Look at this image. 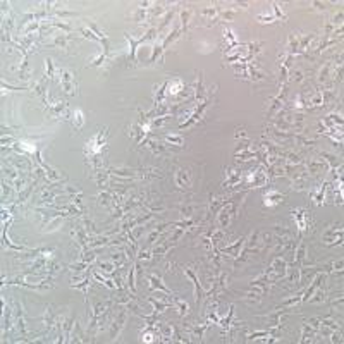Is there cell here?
<instances>
[{
	"instance_id": "obj_35",
	"label": "cell",
	"mask_w": 344,
	"mask_h": 344,
	"mask_svg": "<svg viewBox=\"0 0 344 344\" xmlns=\"http://www.w3.org/2000/svg\"><path fill=\"white\" fill-rule=\"evenodd\" d=\"M47 84H48V76H43L37 84H33V91H35V93H37L38 97L41 98V103H43V107L47 105L48 101H50V100H48V97H47V90H48Z\"/></svg>"
},
{
	"instance_id": "obj_55",
	"label": "cell",
	"mask_w": 344,
	"mask_h": 344,
	"mask_svg": "<svg viewBox=\"0 0 344 344\" xmlns=\"http://www.w3.org/2000/svg\"><path fill=\"white\" fill-rule=\"evenodd\" d=\"M324 272H325L327 275L329 274H343V260H339V262H332V263H327V265H324Z\"/></svg>"
},
{
	"instance_id": "obj_2",
	"label": "cell",
	"mask_w": 344,
	"mask_h": 344,
	"mask_svg": "<svg viewBox=\"0 0 344 344\" xmlns=\"http://www.w3.org/2000/svg\"><path fill=\"white\" fill-rule=\"evenodd\" d=\"M270 179H268L267 169H265L262 163H258L255 169L248 170L246 174H243V182H241V188L243 191H251V189L257 188H265V186L270 184Z\"/></svg>"
},
{
	"instance_id": "obj_33",
	"label": "cell",
	"mask_w": 344,
	"mask_h": 344,
	"mask_svg": "<svg viewBox=\"0 0 344 344\" xmlns=\"http://www.w3.org/2000/svg\"><path fill=\"white\" fill-rule=\"evenodd\" d=\"M193 14H195V9L193 7H182L179 11V28H181L182 35L188 33V28H189V22L193 19Z\"/></svg>"
},
{
	"instance_id": "obj_53",
	"label": "cell",
	"mask_w": 344,
	"mask_h": 344,
	"mask_svg": "<svg viewBox=\"0 0 344 344\" xmlns=\"http://www.w3.org/2000/svg\"><path fill=\"white\" fill-rule=\"evenodd\" d=\"M80 222H81V225H83V227H84V231L88 232V236L100 234V232L97 231V227H95L93 221H90V219L86 217V214H84V215H81V217H80Z\"/></svg>"
},
{
	"instance_id": "obj_52",
	"label": "cell",
	"mask_w": 344,
	"mask_h": 344,
	"mask_svg": "<svg viewBox=\"0 0 344 344\" xmlns=\"http://www.w3.org/2000/svg\"><path fill=\"white\" fill-rule=\"evenodd\" d=\"M153 260V255H152V248L148 246H142L138 250V255H136V262L140 263H145V262H150Z\"/></svg>"
},
{
	"instance_id": "obj_9",
	"label": "cell",
	"mask_w": 344,
	"mask_h": 344,
	"mask_svg": "<svg viewBox=\"0 0 344 344\" xmlns=\"http://www.w3.org/2000/svg\"><path fill=\"white\" fill-rule=\"evenodd\" d=\"M59 81H61L64 95H67V97H76L78 81H76V73H74L73 69H69V67L59 69Z\"/></svg>"
},
{
	"instance_id": "obj_59",
	"label": "cell",
	"mask_w": 344,
	"mask_h": 344,
	"mask_svg": "<svg viewBox=\"0 0 344 344\" xmlns=\"http://www.w3.org/2000/svg\"><path fill=\"white\" fill-rule=\"evenodd\" d=\"M272 9H274V16H275V19H277V21H283V22L287 21V16L284 14L283 11H281V7H279V4H277V2H274V4H272Z\"/></svg>"
},
{
	"instance_id": "obj_16",
	"label": "cell",
	"mask_w": 344,
	"mask_h": 344,
	"mask_svg": "<svg viewBox=\"0 0 344 344\" xmlns=\"http://www.w3.org/2000/svg\"><path fill=\"white\" fill-rule=\"evenodd\" d=\"M121 310H119V313L117 315H114L112 317V320H110V324H109V334H110V339L112 341H116L117 337H119V334H121V330H122V327H124V324H126V319H127V308H124V306H119Z\"/></svg>"
},
{
	"instance_id": "obj_4",
	"label": "cell",
	"mask_w": 344,
	"mask_h": 344,
	"mask_svg": "<svg viewBox=\"0 0 344 344\" xmlns=\"http://www.w3.org/2000/svg\"><path fill=\"white\" fill-rule=\"evenodd\" d=\"M232 67H234V73L238 78H241V80H246V81H251V83H257V81H263L267 80V73L265 71H262L260 65L257 64V61L253 62H236V64H232Z\"/></svg>"
},
{
	"instance_id": "obj_45",
	"label": "cell",
	"mask_w": 344,
	"mask_h": 344,
	"mask_svg": "<svg viewBox=\"0 0 344 344\" xmlns=\"http://www.w3.org/2000/svg\"><path fill=\"white\" fill-rule=\"evenodd\" d=\"M91 275H93V279L95 281H98L100 284H103L105 287H109V289H117L116 287V283H114L112 279H109L107 275H101V272H98L97 268H91Z\"/></svg>"
},
{
	"instance_id": "obj_54",
	"label": "cell",
	"mask_w": 344,
	"mask_h": 344,
	"mask_svg": "<svg viewBox=\"0 0 344 344\" xmlns=\"http://www.w3.org/2000/svg\"><path fill=\"white\" fill-rule=\"evenodd\" d=\"M287 81H294V83H301L304 81V71L301 67H291L289 76H287Z\"/></svg>"
},
{
	"instance_id": "obj_8",
	"label": "cell",
	"mask_w": 344,
	"mask_h": 344,
	"mask_svg": "<svg viewBox=\"0 0 344 344\" xmlns=\"http://www.w3.org/2000/svg\"><path fill=\"white\" fill-rule=\"evenodd\" d=\"M243 170L238 169L234 165L224 167V182H222V189L224 191H236V189L241 188V182H243Z\"/></svg>"
},
{
	"instance_id": "obj_17",
	"label": "cell",
	"mask_w": 344,
	"mask_h": 344,
	"mask_svg": "<svg viewBox=\"0 0 344 344\" xmlns=\"http://www.w3.org/2000/svg\"><path fill=\"white\" fill-rule=\"evenodd\" d=\"M181 270L184 272V275H188L189 279H191L193 286H195V303H196V306H200V301H202L203 296H205V291H203L202 283H200V279H198L195 265H182Z\"/></svg>"
},
{
	"instance_id": "obj_6",
	"label": "cell",
	"mask_w": 344,
	"mask_h": 344,
	"mask_svg": "<svg viewBox=\"0 0 344 344\" xmlns=\"http://www.w3.org/2000/svg\"><path fill=\"white\" fill-rule=\"evenodd\" d=\"M124 38H126L127 43H129V55H127V62H129L131 67H134L136 62H138V57H136L138 47H140L142 43H145V41H148V40L155 41L157 38H159V33H157V26H150L148 31H146L142 38H133L129 33H124Z\"/></svg>"
},
{
	"instance_id": "obj_19",
	"label": "cell",
	"mask_w": 344,
	"mask_h": 344,
	"mask_svg": "<svg viewBox=\"0 0 344 344\" xmlns=\"http://www.w3.org/2000/svg\"><path fill=\"white\" fill-rule=\"evenodd\" d=\"M324 244L327 246H336L343 244V227L339 224H334L324 232Z\"/></svg>"
},
{
	"instance_id": "obj_34",
	"label": "cell",
	"mask_w": 344,
	"mask_h": 344,
	"mask_svg": "<svg viewBox=\"0 0 344 344\" xmlns=\"http://www.w3.org/2000/svg\"><path fill=\"white\" fill-rule=\"evenodd\" d=\"M167 86H169V80H165L162 84H157V86L153 88V107H159V105H162V103H165Z\"/></svg>"
},
{
	"instance_id": "obj_61",
	"label": "cell",
	"mask_w": 344,
	"mask_h": 344,
	"mask_svg": "<svg viewBox=\"0 0 344 344\" xmlns=\"http://www.w3.org/2000/svg\"><path fill=\"white\" fill-rule=\"evenodd\" d=\"M2 88L5 90H11V91H26V90H33V88H16V86H11L9 83H5V81H2Z\"/></svg>"
},
{
	"instance_id": "obj_60",
	"label": "cell",
	"mask_w": 344,
	"mask_h": 344,
	"mask_svg": "<svg viewBox=\"0 0 344 344\" xmlns=\"http://www.w3.org/2000/svg\"><path fill=\"white\" fill-rule=\"evenodd\" d=\"M257 19H258L260 22H275V21H277L274 14H260Z\"/></svg>"
},
{
	"instance_id": "obj_30",
	"label": "cell",
	"mask_w": 344,
	"mask_h": 344,
	"mask_svg": "<svg viewBox=\"0 0 344 344\" xmlns=\"http://www.w3.org/2000/svg\"><path fill=\"white\" fill-rule=\"evenodd\" d=\"M174 181H176V186H178V189H182V191H186V189L191 188V178H189V170L188 169H178L174 174Z\"/></svg>"
},
{
	"instance_id": "obj_41",
	"label": "cell",
	"mask_w": 344,
	"mask_h": 344,
	"mask_svg": "<svg viewBox=\"0 0 344 344\" xmlns=\"http://www.w3.org/2000/svg\"><path fill=\"white\" fill-rule=\"evenodd\" d=\"M116 263H114L112 260H100V262H97V270L98 272H101L103 275H107V277H110V275L116 272Z\"/></svg>"
},
{
	"instance_id": "obj_1",
	"label": "cell",
	"mask_w": 344,
	"mask_h": 344,
	"mask_svg": "<svg viewBox=\"0 0 344 344\" xmlns=\"http://www.w3.org/2000/svg\"><path fill=\"white\" fill-rule=\"evenodd\" d=\"M107 140H109V127L98 131L95 136H91L84 145V159L91 170L105 169V152H107Z\"/></svg>"
},
{
	"instance_id": "obj_46",
	"label": "cell",
	"mask_w": 344,
	"mask_h": 344,
	"mask_svg": "<svg viewBox=\"0 0 344 344\" xmlns=\"http://www.w3.org/2000/svg\"><path fill=\"white\" fill-rule=\"evenodd\" d=\"M234 159H236V162H250V160H257V152H255V148L251 146V148H246V150H243V152L234 153Z\"/></svg>"
},
{
	"instance_id": "obj_43",
	"label": "cell",
	"mask_w": 344,
	"mask_h": 344,
	"mask_svg": "<svg viewBox=\"0 0 344 344\" xmlns=\"http://www.w3.org/2000/svg\"><path fill=\"white\" fill-rule=\"evenodd\" d=\"M303 293H304V289L301 287V289L298 291V293L294 294V296H291V298H287V300H284L283 303H281L277 308H293V306H296V304L303 303Z\"/></svg>"
},
{
	"instance_id": "obj_44",
	"label": "cell",
	"mask_w": 344,
	"mask_h": 344,
	"mask_svg": "<svg viewBox=\"0 0 344 344\" xmlns=\"http://www.w3.org/2000/svg\"><path fill=\"white\" fill-rule=\"evenodd\" d=\"M181 219H195V214L198 212V205H193V203H182L178 208Z\"/></svg>"
},
{
	"instance_id": "obj_7",
	"label": "cell",
	"mask_w": 344,
	"mask_h": 344,
	"mask_svg": "<svg viewBox=\"0 0 344 344\" xmlns=\"http://www.w3.org/2000/svg\"><path fill=\"white\" fill-rule=\"evenodd\" d=\"M291 215H293L294 222H296V231H298V241L304 238L306 234L313 231V224H312V215L306 208H293L291 210Z\"/></svg>"
},
{
	"instance_id": "obj_42",
	"label": "cell",
	"mask_w": 344,
	"mask_h": 344,
	"mask_svg": "<svg viewBox=\"0 0 344 344\" xmlns=\"http://www.w3.org/2000/svg\"><path fill=\"white\" fill-rule=\"evenodd\" d=\"M74 324H76V319H74V317L64 319V322H62V334H64V343H71V336H73Z\"/></svg>"
},
{
	"instance_id": "obj_63",
	"label": "cell",
	"mask_w": 344,
	"mask_h": 344,
	"mask_svg": "<svg viewBox=\"0 0 344 344\" xmlns=\"http://www.w3.org/2000/svg\"><path fill=\"white\" fill-rule=\"evenodd\" d=\"M312 5L317 9V11H320V12L327 11V4H322V2H312Z\"/></svg>"
},
{
	"instance_id": "obj_51",
	"label": "cell",
	"mask_w": 344,
	"mask_h": 344,
	"mask_svg": "<svg viewBox=\"0 0 344 344\" xmlns=\"http://www.w3.org/2000/svg\"><path fill=\"white\" fill-rule=\"evenodd\" d=\"M325 296H327V289H325V283H322L319 286V289L315 291V293L312 294V298H310V303H324L325 301Z\"/></svg>"
},
{
	"instance_id": "obj_58",
	"label": "cell",
	"mask_w": 344,
	"mask_h": 344,
	"mask_svg": "<svg viewBox=\"0 0 344 344\" xmlns=\"http://www.w3.org/2000/svg\"><path fill=\"white\" fill-rule=\"evenodd\" d=\"M80 35H81V37H83V38H86V40H91V41H100L97 37H95V33L91 31V29L88 28V26H81V28H80Z\"/></svg>"
},
{
	"instance_id": "obj_47",
	"label": "cell",
	"mask_w": 344,
	"mask_h": 344,
	"mask_svg": "<svg viewBox=\"0 0 344 344\" xmlns=\"http://www.w3.org/2000/svg\"><path fill=\"white\" fill-rule=\"evenodd\" d=\"M69 119H71V122H73V127H74L76 131H81V129H83V126H84V116H83V110H81V109L73 110Z\"/></svg>"
},
{
	"instance_id": "obj_5",
	"label": "cell",
	"mask_w": 344,
	"mask_h": 344,
	"mask_svg": "<svg viewBox=\"0 0 344 344\" xmlns=\"http://www.w3.org/2000/svg\"><path fill=\"white\" fill-rule=\"evenodd\" d=\"M243 195V193H241ZM241 195H232V198L229 200L227 203H225L224 206H222L221 210H219V214L215 215V219H217V222H219V227L221 229H227L229 225H231V222H232V219H236L238 217V210H239V205H241V200H239V196Z\"/></svg>"
},
{
	"instance_id": "obj_15",
	"label": "cell",
	"mask_w": 344,
	"mask_h": 344,
	"mask_svg": "<svg viewBox=\"0 0 344 344\" xmlns=\"http://www.w3.org/2000/svg\"><path fill=\"white\" fill-rule=\"evenodd\" d=\"M296 57H293V55H289L287 52H281L279 59H277V67H279V74H277V81H279V84L283 83H287V76H289V71L291 67H293V61Z\"/></svg>"
},
{
	"instance_id": "obj_29",
	"label": "cell",
	"mask_w": 344,
	"mask_h": 344,
	"mask_svg": "<svg viewBox=\"0 0 344 344\" xmlns=\"http://www.w3.org/2000/svg\"><path fill=\"white\" fill-rule=\"evenodd\" d=\"M291 308H275L274 313H267V315H260L268 322V327H279L283 325V317L289 312Z\"/></svg>"
},
{
	"instance_id": "obj_25",
	"label": "cell",
	"mask_w": 344,
	"mask_h": 344,
	"mask_svg": "<svg viewBox=\"0 0 344 344\" xmlns=\"http://www.w3.org/2000/svg\"><path fill=\"white\" fill-rule=\"evenodd\" d=\"M286 198L287 196L284 195V193L270 188V189H267L263 195V205L268 206V208H274V206H277V205H281V203L286 202Z\"/></svg>"
},
{
	"instance_id": "obj_31",
	"label": "cell",
	"mask_w": 344,
	"mask_h": 344,
	"mask_svg": "<svg viewBox=\"0 0 344 344\" xmlns=\"http://www.w3.org/2000/svg\"><path fill=\"white\" fill-rule=\"evenodd\" d=\"M91 279H93V275H91V268L88 270V274L84 275L81 281H76V283H71V287L73 289H80L81 293H83L84 300H86V303L90 301V298H88V289H90V284H91Z\"/></svg>"
},
{
	"instance_id": "obj_57",
	"label": "cell",
	"mask_w": 344,
	"mask_h": 344,
	"mask_svg": "<svg viewBox=\"0 0 344 344\" xmlns=\"http://www.w3.org/2000/svg\"><path fill=\"white\" fill-rule=\"evenodd\" d=\"M45 69H47V74H45V76H48V80H54L59 74V69L54 65V61H52L50 57L45 59Z\"/></svg>"
},
{
	"instance_id": "obj_12",
	"label": "cell",
	"mask_w": 344,
	"mask_h": 344,
	"mask_svg": "<svg viewBox=\"0 0 344 344\" xmlns=\"http://www.w3.org/2000/svg\"><path fill=\"white\" fill-rule=\"evenodd\" d=\"M74 40H76V35H73V33H55L54 37H52L50 41H47V47H52V48H57V50H65L69 52V48H71V45L74 43Z\"/></svg>"
},
{
	"instance_id": "obj_28",
	"label": "cell",
	"mask_w": 344,
	"mask_h": 344,
	"mask_svg": "<svg viewBox=\"0 0 344 344\" xmlns=\"http://www.w3.org/2000/svg\"><path fill=\"white\" fill-rule=\"evenodd\" d=\"M176 244V241H172L170 238H165L163 241H160V243L153 244L152 246V255H153V260H157V258H162L165 257L167 253H169L170 250H172V246Z\"/></svg>"
},
{
	"instance_id": "obj_37",
	"label": "cell",
	"mask_w": 344,
	"mask_h": 344,
	"mask_svg": "<svg viewBox=\"0 0 344 344\" xmlns=\"http://www.w3.org/2000/svg\"><path fill=\"white\" fill-rule=\"evenodd\" d=\"M163 52H165V48H163V45H162V40H159V38H157V40L153 41V48H152V57H150V62H152V64H155V62L159 61V64H163Z\"/></svg>"
},
{
	"instance_id": "obj_14",
	"label": "cell",
	"mask_w": 344,
	"mask_h": 344,
	"mask_svg": "<svg viewBox=\"0 0 344 344\" xmlns=\"http://www.w3.org/2000/svg\"><path fill=\"white\" fill-rule=\"evenodd\" d=\"M320 329V317H313V319L303 320V329H301V339L300 343L304 344L308 341H315L317 334Z\"/></svg>"
},
{
	"instance_id": "obj_13",
	"label": "cell",
	"mask_w": 344,
	"mask_h": 344,
	"mask_svg": "<svg viewBox=\"0 0 344 344\" xmlns=\"http://www.w3.org/2000/svg\"><path fill=\"white\" fill-rule=\"evenodd\" d=\"M303 167H304V170H306V174L312 176V178H325V174L329 172V165H327L325 160H322V159L304 160Z\"/></svg>"
},
{
	"instance_id": "obj_18",
	"label": "cell",
	"mask_w": 344,
	"mask_h": 344,
	"mask_svg": "<svg viewBox=\"0 0 344 344\" xmlns=\"http://www.w3.org/2000/svg\"><path fill=\"white\" fill-rule=\"evenodd\" d=\"M231 198H232V195H227V196H225V195H222V196L210 195V202H208V206H206V217H205L206 224H208V222H210L212 219H214L215 215L219 214V210H221L222 206H224Z\"/></svg>"
},
{
	"instance_id": "obj_26",
	"label": "cell",
	"mask_w": 344,
	"mask_h": 344,
	"mask_svg": "<svg viewBox=\"0 0 344 344\" xmlns=\"http://www.w3.org/2000/svg\"><path fill=\"white\" fill-rule=\"evenodd\" d=\"M329 186H330V182L327 181V179H324V182H320L319 188L310 191V200H312L313 205L322 206L324 203H325V196H327V189H329Z\"/></svg>"
},
{
	"instance_id": "obj_48",
	"label": "cell",
	"mask_w": 344,
	"mask_h": 344,
	"mask_svg": "<svg viewBox=\"0 0 344 344\" xmlns=\"http://www.w3.org/2000/svg\"><path fill=\"white\" fill-rule=\"evenodd\" d=\"M73 339H71V343H90V339L86 337V334L83 332V329H81L80 322L76 320V324H74V329H73Z\"/></svg>"
},
{
	"instance_id": "obj_50",
	"label": "cell",
	"mask_w": 344,
	"mask_h": 344,
	"mask_svg": "<svg viewBox=\"0 0 344 344\" xmlns=\"http://www.w3.org/2000/svg\"><path fill=\"white\" fill-rule=\"evenodd\" d=\"M172 304H176V308H178V313H179V317H181V319H184V317L189 313L188 301H184L182 298L174 296V298H172Z\"/></svg>"
},
{
	"instance_id": "obj_3",
	"label": "cell",
	"mask_w": 344,
	"mask_h": 344,
	"mask_svg": "<svg viewBox=\"0 0 344 344\" xmlns=\"http://www.w3.org/2000/svg\"><path fill=\"white\" fill-rule=\"evenodd\" d=\"M215 91H217V84H214V86L210 88V90L206 91V97L203 98L202 101H198V103H195V109H193L191 112V117H189L188 121H184L182 124H179V129H186V127H193L196 126V124H200L203 121V116H205L206 109L210 107L212 100H214L215 97Z\"/></svg>"
},
{
	"instance_id": "obj_38",
	"label": "cell",
	"mask_w": 344,
	"mask_h": 344,
	"mask_svg": "<svg viewBox=\"0 0 344 344\" xmlns=\"http://www.w3.org/2000/svg\"><path fill=\"white\" fill-rule=\"evenodd\" d=\"M284 52H287V54L293 55V57L300 55V40H298L296 33H291L289 37H287V45H286V48H284Z\"/></svg>"
},
{
	"instance_id": "obj_24",
	"label": "cell",
	"mask_w": 344,
	"mask_h": 344,
	"mask_svg": "<svg viewBox=\"0 0 344 344\" xmlns=\"http://www.w3.org/2000/svg\"><path fill=\"white\" fill-rule=\"evenodd\" d=\"M244 241H246V236H241L239 239H236L234 243L227 244V246L224 248H217L219 253L222 255V257H232V258H238V255L241 253V250H243V244Z\"/></svg>"
},
{
	"instance_id": "obj_62",
	"label": "cell",
	"mask_w": 344,
	"mask_h": 344,
	"mask_svg": "<svg viewBox=\"0 0 344 344\" xmlns=\"http://www.w3.org/2000/svg\"><path fill=\"white\" fill-rule=\"evenodd\" d=\"M236 138H238V140H248L246 129H244V127H238V129H236Z\"/></svg>"
},
{
	"instance_id": "obj_56",
	"label": "cell",
	"mask_w": 344,
	"mask_h": 344,
	"mask_svg": "<svg viewBox=\"0 0 344 344\" xmlns=\"http://www.w3.org/2000/svg\"><path fill=\"white\" fill-rule=\"evenodd\" d=\"M224 40H225V43H227V50H231V48H236L239 45V41L236 40V37H234V33L231 31V29H224Z\"/></svg>"
},
{
	"instance_id": "obj_27",
	"label": "cell",
	"mask_w": 344,
	"mask_h": 344,
	"mask_svg": "<svg viewBox=\"0 0 344 344\" xmlns=\"http://www.w3.org/2000/svg\"><path fill=\"white\" fill-rule=\"evenodd\" d=\"M210 320H203V322H195L189 325V336L193 337L191 341H196V343H203V336H205L206 329L210 327Z\"/></svg>"
},
{
	"instance_id": "obj_11",
	"label": "cell",
	"mask_w": 344,
	"mask_h": 344,
	"mask_svg": "<svg viewBox=\"0 0 344 344\" xmlns=\"http://www.w3.org/2000/svg\"><path fill=\"white\" fill-rule=\"evenodd\" d=\"M45 112H47V117H50L54 121H67L71 117L69 105L62 100L48 101L47 105H45Z\"/></svg>"
},
{
	"instance_id": "obj_10",
	"label": "cell",
	"mask_w": 344,
	"mask_h": 344,
	"mask_svg": "<svg viewBox=\"0 0 344 344\" xmlns=\"http://www.w3.org/2000/svg\"><path fill=\"white\" fill-rule=\"evenodd\" d=\"M286 97H287V83L279 84V91L277 95L272 98H268V110H267V121H270L272 117H275L281 110L284 109V103H286Z\"/></svg>"
},
{
	"instance_id": "obj_21",
	"label": "cell",
	"mask_w": 344,
	"mask_h": 344,
	"mask_svg": "<svg viewBox=\"0 0 344 344\" xmlns=\"http://www.w3.org/2000/svg\"><path fill=\"white\" fill-rule=\"evenodd\" d=\"M64 319V315H57L54 310V306L52 304H47L45 306V313H43V319H41V322H43V327H45V332H50L52 329H55L57 327V324L61 322V320Z\"/></svg>"
},
{
	"instance_id": "obj_40",
	"label": "cell",
	"mask_w": 344,
	"mask_h": 344,
	"mask_svg": "<svg viewBox=\"0 0 344 344\" xmlns=\"http://www.w3.org/2000/svg\"><path fill=\"white\" fill-rule=\"evenodd\" d=\"M163 142H165V145H170V146H179V148H182V146H186V140H184V136H181V134L167 133V134H163Z\"/></svg>"
},
{
	"instance_id": "obj_23",
	"label": "cell",
	"mask_w": 344,
	"mask_h": 344,
	"mask_svg": "<svg viewBox=\"0 0 344 344\" xmlns=\"http://www.w3.org/2000/svg\"><path fill=\"white\" fill-rule=\"evenodd\" d=\"M146 277H148V289L150 291H162V293H167L169 296H178L174 291L169 289V287L163 284L162 275L160 274H146Z\"/></svg>"
},
{
	"instance_id": "obj_36",
	"label": "cell",
	"mask_w": 344,
	"mask_h": 344,
	"mask_svg": "<svg viewBox=\"0 0 344 344\" xmlns=\"http://www.w3.org/2000/svg\"><path fill=\"white\" fill-rule=\"evenodd\" d=\"M146 301H148L150 304L153 306V312H157V313H160V312H165V310H169L170 306H172V300H162V298H153V296H148L146 298Z\"/></svg>"
},
{
	"instance_id": "obj_22",
	"label": "cell",
	"mask_w": 344,
	"mask_h": 344,
	"mask_svg": "<svg viewBox=\"0 0 344 344\" xmlns=\"http://www.w3.org/2000/svg\"><path fill=\"white\" fill-rule=\"evenodd\" d=\"M142 146H146L148 150H152V153L155 157H169L170 155V150H169V145L165 143H159L155 142L152 136H148L145 142L142 143Z\"/></svg>"
},
{
	"instance_id": "obj_39",
	"label": "cell",
	"mask_w": 344,
	"mask_h": 344,
	"mask_svg": "<svg viewBox=\"0 0 344 344\" xmlns=\"http://www.w3.org/2000/svg\"><path fill=\"white\" fill-rule=\"evenodd\" d=\"M294 143H298L303 148H313L317 145V138H310L304 133H294Z\"/></svg>"
},
{
	"instance_id": "obj_49",
	"label": "cell",
	"mask_w": 344,
	"mask_h": 344,
	"mask_svg": "<svg viewBox=\"0 0 344 344\" xmlns=\"http://www.w3.org/2000/svg\"><path fill=\"white\" fill-rule=\"evenodd\" d=\"M97 200L100 206L112 208V193H110V189H100V195L97 196Z\"/></svg>"
},
{
	"instance_id": "obj_20",
	"label": "cell",
	"mask_w": 344,
	"mask_h": 344,
	"mask_svg": "<svg viewBox=\"0 0 344 344\" xmlns=\"http://www.w3.org/2000/svg\"><path fill=\"white\" fill-rule=\"evenodd\" d=\"M219 14H221V9L217 7V4H210L200 12V19L203 21L200 26H206V28L214 26L219 21Z\"/></svg>"
},
{
	"instance_id": "obj_32",
	"label": "cell",
	"mask_w": 344,
	"mask_h": 344,
	"mask_svg": "<svg viewBox=\"0 0 344 344\" xmlns=\"http://www.w3.org/2000/svg\"><path fill=\"white\" fill-rule=\"evenodd\" d=\"M193 90V93H195V101L198 103V101H202L203 98L206 97V91H205V86H203V73L200 71V73H196V80L195 83L189 86Z\"/></svg>"
}]
</instances>
